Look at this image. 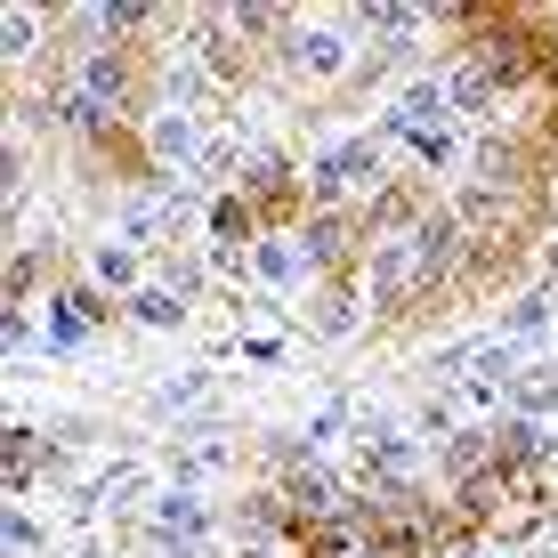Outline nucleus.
Masks as SVG:
<instances>
[{
    "mask_svg": "<svg viewBox=\"0 0 558 558\" xmlns=\"http://www.w3.org/2000/svg\"><path fill=\"white\" fill-rule=\"evenodd\" d=\"M307 186H316V203L356 210V195H380L389 179H380V154H373V146H332V154L316 162V179H307Z\"/></svg>",
    "mask_w": 558,
    "mask_h": 558,
    "instance_id": "nucleus-1",
    "label": "nucleus"
},
{
    "mask_svg": "<svg viewBox=\"0 0 558 558\" xmlns=\"http://www.w3.org/2000/svg\"><path fill=\"white\" fill-rule=\"evenodd\" d=\"M243 203H252L259 227H300L307 210H316V203H307V186H300V170L283 162V154H276V162H252V186H243Z\"/></svg>",
    "mask_w": 558,
    "mask_h": 558,
    "instance_id": "nucleus-2",
    "label": "nucleus"
},
{
    "mask_svg": "<svg viewBox=\"0 0 558 558\" xmlns=\"http://www.w3.org/2000/svg\"><path fill=\"white\" fill-rule=\"evenodd\" d=\"M292 65L324 82V73H340V65H349V41H340L332 25H307V33H292Z\"/></svg>",
    "mask_w": 558,
    "mask_h": 558,
    "instance_id": "nucleus-3",
    "label": "nucleus"
},
{
    "mask_svg": "<svg viewBox=\"0 0 558 558\" xmlns=\"http://www.w3.org/2000/svg\"><path fill=\"white\" fill-rule=\"evenodd\" d=\"M227 16H235L243 41H267V33H283V9H259V0H252V9H227Z\"/></svg>",
    "mask_w": 558,
    "mask_h": 558,
    "instance_id": "nucleus-4",
    "label": "nucleus"
},
{
    "mask_svg": "<svg viewBox=\"0 0 558 558\" xmlns=\"http://www.w3.org/2000/svg\"><path fill=\"white\" fill-rule=\"evenodd\" d=\"M33 41H41V25H33V9H9V25H0V49H9V57H25Z\"/></svg>",
    "mask_w": 558,
    "mask_h": 558,
    "instance_id": "nucleus-5",
    "label": "nucleus"
},
{
    "mask_svg": "<svg viewBox=\"0 0 558 558\" xmlns=\"http://www.w3.org/2000/svg\"><path fill=\"white\" fill-rule=\"evenodd\" d=\"M349 316H356L349 283H332V292H324V307H316V324H324V332H349Z\"/></svg>",
    "mask_w": 558,
    "mask_h": 558,
    "instance_id": "nucleus-6",
    "label": "nucleus"
},
{
    "mask_svg": "<svg viewBox=\"0 0 558 558\" xmlns=\"http://www.w3.org/2000/svg\"><path fill=\"white\" fill-rule=\"evenodd\" d=\"M33 461H41V446L25 429H9V477H33Z\"/></svg>",
    "mask_w": 558,
    "mask_h": 558,
    "instance_id": "nucleus-7",
    "label": "nucleus"
},
{
    "mask_svg": "<svg viewBox=\"0 0 558 558\" xmlns=\"http://www.w3.org/2000/svg\"><path fill=\"white\" fill-rule=\"evenodd\" d=\"M33 283H41V259H33V252H25V259H9V300H25Z\"/></svg>",
    "mask_w": 558,
    "mask_h": 558,
    "instance_id": "nucleus-8",
    "label": "nucleus"
}]
</instances>
